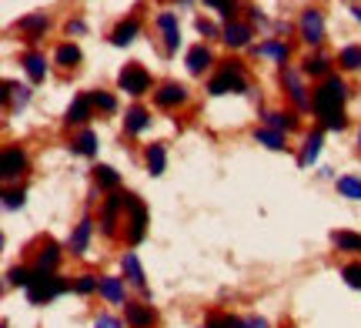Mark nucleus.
<instances>
[{"label": "nucleus", "instance_id": "f8f14e48", "mask_svg": "<svg viewBox=\"0 0 361 328\" xmlns=\"http://www.w3.org/2000/svg\"><path fill=\"white\" fill-rule=\"evenodd\" d=\"M47 27H51V17H47L44 11H34V13H27V17H20V20H17V30H20V34H27V40H30V44H37V40L47 34Z\"/></svg>", "mask_w": 361, "mask_h": 328}, {"label": "nucleus", "instance_id": "f03ea898", "mask_svg": "<svg viewBox=\"0 0 361 328\" xmlns=\"http://www.w3.org/2000/svg\"><path fill=\"white\" fill-rule=\"evenodd\" d=\"M207 94L211 97H221V94H247L245 64L241 61H224L218 74L207 80Z\"/></svg>", "mask_w": 361, "mask_h": 328}, {"label": "nucleus", "instance_id": "20e7f679", "mask_svg": "<svg viewBox=\"0 0 361 328\" xmlns=\"http://www.w3.org/2000/svg\"><path fill=\"white\" fill-rule=\"evenodd\" d=\"M124 211H128V241L130 245H141L144 235H147V208L141 205L137 195H128L124 191Z\"/></svg>", "mask_w": 361, "mask_h": 328}, {"label": "nucleus", "instance_id": "a878e982", "mask_svg": "<svg viewBox=\"0 0 361 328\" xmlns=\"http://www.w3.org/2000/svg\"><path fill=\"white\" fill-rule=\"evenodd\" d=\"M301 74L324 80L328 74H331V57H328V54H308V57L301 61Z\"/></svg>", "mask_w": 361, "mask_h": 328}, {"label": "nucleus", "instance_id": "f704fd0d", "mask_svg": "<svg viewBox=\"0 0 361 328\" xmlns=\"http://www.w3.org/2000/svg\"><path fill=\"white\" fill-rule=\"evenodd\" d=\"M338 64H341V71H361V47L358 44H348L345 51L338 54Z\"/></svg>", "mask_w": 361, "mask_h": 328}, {"label": "nucleus", "instance_id": "603ef678", "mask_svg": "<svg viewBox=\"0 0 361 328\" xmlns=\"http://www.w3.org/2000/svg\"><path fill=\"white\" fill-rule=\"evenodd\" d=\"M351 17H355V20L361 24V4H358V7H351Z\"/></svg>", "mask_w": 361, "mask_h": 328}, {"label": "nucleus", "instance_id": "473e14b6", "mask_svg": "<svg viewBox=\"0 0 361 328\" xmlns=\"http://www.w3.org/2000/svg\"><path fill=\"white\" fill-rule=\"evenodd\" d=\"M338 195L348 198V201H361V178H355V174H341L335 181Z\"/></svg>", "mask_w": 361, "mask_h": 328}, {"label": "nucleus", "instance_id": "2f4dec72", "mask_svg": "<svg viewBox=\"0 0 361 328\" xmlns=\"http://www.w3.org/2000/svg\"><path fill=\"white\" fill-rule=\"evenodd\" d=\"M331 241H335L338 251L361 255V235H355V231H331Z\"/></svg>", "mask_w": 361, "mask_h": 328}, {"label": "nucleus", "instance_id": "37998d69", "mask_svg": "<svg viewBox=\"0 0 361 328\" xmlns=\"http://www.w3.org/2000/svg\"><path fill=\"white\" fill-rule=\"evenodd\" d=\"M4 208H24V191H13V188H4Z\"/></svg>", "mask_w": 361, "mask_h": 328}, {"label": "nucleus", "instance_id": "3c124183", "mask_svg": "<svg viewBox=\"0 0 361 328\" xmlns=\"http://www.w3.org/2000/svg\"><path fill=\"white\" fill-rule=\"evenodd\" d=\"M224 4H228V0H204V7H214V11H221Z\"/></svg>", "mask_w": 361, "mask_h": 328}, {"label": "nucleus", "instance_id": "b1692460", "mask_svg": "<svg viewBox=\"0 0 361 328\" xmlns=\"http://www.w3.org/2000/svg\"><path fill=\"white\" fill-rule=\"evenodd\" d=\"M322 145H324V134L322 131H311L308 138H305V145H301L298 164H301V168H311V164L318 161V154H322Z\"/></svg>", "mask_w": 361, "mask_h": 328}, {"label": "nucleus", "instance_id": "412c9836", "mask_svg": "<svg viewBox=\"0 0 361 328\" xmlns=\"http://www.w3.org/2000/svg\"><path fill=\"white\" fill-rule=\"evenodd\" d=\"M211 64H214V54H211L207 44H194L191 51H188V71H191L194 78H201Z\"/></svg>", "mask_w": 361, "mask_h": 328}, {"label": "nucleus", "instance_id": "aec40b11", "mask_svg": "<svg viewBox=\"0 0 361 328\" xmlns=\"http://www.w3.org/2000/svg\"><path fill=\"white\" fill-rule=\"evenodd\" d=\"M137 34H141V20H137V17H128V20H121V24L111 30V44H114V47H128V44L137 40Z\"/></svg>", "mask_w": 361, "mask_h": 328}, {"label": "nucleus", "instance_id": "4c0bfd02", "mask_svg": "<svg viewBox=\"0 0 361 328\" xmlns=\"http://www.w3.org/2000/svg\"><path fill=\"white\" fill-rule=\"evenodd\" d=\"M74 291H78V295H94V291H101V278L97 275H78L74 278Z\"/></svg>", "mask_w": 361, "mask_h": 328}, {"label": "nucleus", "instance_id": "4468645a", "mask_svg": "<svg viewBox=\"0 0 361 328\" xmlns=\"http://www.w3.org/2000/svg\"><path fill=\"white\" fill-rule=\"evenodd\" d=\"M251 51L258 54V57H271V61H278V64H288V57H291V44L284 37H268V40H261V44H255Z\"/></svg>", "mask_w": 361, "mask_h": 328}, {"label": "nucleus", "instance_id": "c03bdc74", "mask_svg": "<svg viewBox=\"0 0 361 328\" xmlns=\"http://www.w3.org/2000/svg\"><path fill=\"white\" fill-rule=\"evenodd\" d=\"M194 27H197V34H201V37H221V30H224V27L211 24V20H204V17H197Z\"/></svg>", "mask_w": 361, "mask_h": 328}, {"label": "nucleus", "instance_id": "ea45409f", "mask_svg": "<svg viewBox=\"0 0 361 328\" xmlns=\"http://www.w3.org/2000/svg\"><path fill=\"white\" fill-rule=\"evenodd\" d=\"M341 278L348 281V288H358L361 291V262H351L341 268Z\"/></svg>", "mask_w": 361, "mask_h": 328}, {"label": "nucleus", "instance_id": "7c9ffc66", "mask_svg": "<svg viewBox=\"0 0 361 328\" xmlns=\"http://www.w3.org/2000/svg\"><path fill=\"white\" fill-rule=\"evenodd\" d=\"M71 151H78L84 158H94V154H97V134L90 131V128H84V131L71 141Z\"/></svg>", "mask_w": 361, "mask_h": 328}, {"label": "nucleus", "instance_id": "393cba45", "mask_svg": "<svg viewBox=\"0 0 361 328\" xmlns=\"http://www.w3.org/2000/svg\"><path fill=\"white\" fill-rule=\"evenodd\" d=\"M20 64H24L27 78L34 80V84H40V80L47 78V57H44L40 51H27L24 57H20Z\"/></svg>", "mask_w": 361, "mask_h": 328}, {"label": "nucleus", "instance_id": "e433bc0d", "mask_svg": "<svg viewBox=\"0 0 361 328\" xmlns=\"http://www.w3.org/2000/svg\"><path fill=\"white\" fill-rule=\"evenodd\" d=\"M90 104L97 107V111H104V114H114L117 111L114 94H107V91H90Z\"/></svg>", "mask_w": 361, "mask_h": 328}, {"label": "nucleus", "instance_id": "864d4df0", "mask_svg": "<svg viewBox=\"0 0 361 328\" xmlns=\"http://www.w3.org/2000/svg\"><path fill=\"white\" fill-rule=\"evenodd\" d=\"M358 145H361V131H358Z\"/></svg>", "mask_w": 361, "mask_h": 328}, {"label": "nucleus", "instance_id": "a211bd4d", "mask_svg": "<svg viewBox=\"0 0 361 328\" xmlns=\"http://www.w3.org/2000/svg\"><path fill=\"white\" fill-rule=\"evenodd\" d=\"M121 268H124V278H128L134 288H141L144 295H151V288H147V278H144V268H141V258H137L134 251H124V258H121Z\"/></svg>", "mask_w": 361, "mask_h": 328}, {"label": "nucleus", "instance_id": "7ed1b4c3", "mask_svg": "<svg viewBox=\"0 0 361 328\" xmlns=\"http://www.w3.org/2000/svg\"><path fill=\"white\" fill-rule=\"evenodd\" d=\"M67 291V281L61 275H44V272H34L30 285H27V302L30 305H51L57 295Z\"/></svg>", "mask_w": 361, "mask_h": 328}, {"label": "nucleus", "instance_id": "4be33fe9", "mask_svg": "<svg viewBox=\"0 0 361 328\" xmlns=\"http://www.w3.org/2000/svg\"><path fill=\"white\" fill-rule=\"evenodd\" d=\"M90 235H94V221L90 218H80L78 228H74V235L67 238V248H71V255H84L90 245Z\"/></svg>", "mask_w": 361, "mask_h": 328}, {"label": "nucleus", "instance_id": "0eeeda50", "mask_svg": "<svg viewBox=\"0 0 361 328\" xmlns=\"http://www.w3.org/2000/svg\"><path fill=\"white\" fill-rule=\"evenodd\" d=\"M281 87L288 91V97L295 101L298 111H305V107H311V97L305 94V80H301V71L298 67H281Z\"/></svg>", "mask_w": 361, "mask_h": 328}, {"label": "nucleus", "instance_id": "39448f33", "mask_svg": "<svg viewBox=\"0 0 361 328\" xmlns=\"http://www.w3.org/2000/svg\"><path fill=\"white\" fill-rule=\"evenodd\" d=\"M117 87L130 97H141V94L151 91V74L144 71L137 61H130V64L121 67V74H117Z\"/></svg>", "mask_w": 361, "mask_h": 328}, {"label": "nucleus", "instance_id": "72a5a7b5", "mask_svg": "<svg viewBox=\"0 0 361 328\" xmlns=\"http://www.w3.org/2000/svg\"><path fill=\"white\" fill-rule=\"evenodd\" d=\"M255 141H258V145H264L268 147V151H284V134H278V131H271V128H258V131H255Z\"/></svg>", "mask_w": 361, "mask_h": 328}, {"label": "nucleus", "instance_id": "49530a36", "mask_svg": "<svg viewBox=\"0 0 361 328\" xmlns=\"http://www.w3.org/2000/svg\"><path fill=\"white\" fill-rule=\"evenodd\" d=\"M238 11H241V0H228L218 13H221V20H224V24H231V20H238Z\"/></svg>", "mask_w": 361, "mask_h": 328}, {"label": "nucleus", "instance_id": "f3484780", "mask_svg": "<svg viewBox=\"0 0 361 328\" xmlns=\"http://www.w3.org/2000/svg\"><path fill=\"white\" fill-rule=\"evenodd\" d=\"M124 208V191H114V195L104 201V208H101V231L107 238L117 231V211Z\"/></svg>", "mask_w": 361, "mask_h": 328}, {"label": "nucleus", "instance_id": "ddd939ff", "mask_svg": "<svg viewBox=\"0 0 361 328\" xmlns=\"http://www.w3.org/2000/svg\"><path fill=\"white\" fill-rule=\"evenodd\" d=\"M261 128H271V131L278 134H288L298 128V114L295 111H278V107H271V111H264L261 114Z\"/></svg>", "mask_w": 361, "mask_h": 328}, {"label": "nucleus", "instance_id": "5701e85b", "mask_svg": "<svg viewBox=\"0 0 361 328\" xmlns=\"http://www.w3.org/2000/svg\"><path fill=\"white\" fill-rule=\"evenodd\" d=\"M0 101L11 104V111H20V107H27V101H30V87H27V84H13V80H7L4 91H0Z\"/></svg>", "mask_w": 361, "mask_h": 328}, {"label": "nucleus", "instance_id": "f257e3e1", "mask_svg": "<svg viewBox=\"0 0 361 328\" xmlns=\"http://www.w3.org/2000/svg\"><path fill=\"white\" fill-rule=\"evenodd\" d=\"M345 101H348V84H345V78L328 74V78L314 87V94H311V111H314L318 118H328V114H335V111H345Z\"/></svg>", "mask_w": 361, "mask_h": 328}, {"label": "nucleus", "instance_id": "9b49d317", "mask_svg": "<svg viewBox=\"0 0 361 328\" xmlns=\"http://www.w3.org/2000/svg\"><path fill=\"white\" fill-rule=\"evenodd\" d=\"M188 97H191V94H188V87H184V84H178V80H164V84L154 91V104L157 107H168V111H171V107L184 104Z\"/></svg>", "mask_w": 361, "mask_h": 328}, {"label": "nucleus", "instance_id": "a18cd8bd", "mask_svg": "<svg viewBox=\"0 0 361 328\" xmlns=\"http://www.w3.org/2000/svg\"><path fill=\"white\" fill-rule=\"evenodd\" d=\"M94 328H124V322L111 312H101V315H94Z\"/></svg>", "mask_w": 361, "mask_h": 328}, {"label": "nucleus", "instance_id": "bb28decb", "mask_svg": "<svg viewBox=\"0 0 361 328\" xmlns=\"http://www.w3.org/2000/svg\"><path fill=\"white\" fill-rule=\"evenodd\" d=\"M144 161H147V171H151L154 178H161V174H164V168H168V147H164V145H147Z\"/></svg>", "mask_w": 361, "mask_h": 328}, {"label": "nucleus", "instance_id": "6ab92c4d", "mask_svg": "<svg viewBox=\"0 0 361 328\" xmlns=\"http://www.w3.org/2000/svg\"><path fill=\"white\" fill-rule=\"evenodd\" d=\"M151 128V111L141 104H130L128 111H124V131L128 134H144Z\"/></svg>", "mask_w": 361, "mask_h": 328}, {"label": "nucleus", "instance_id": "dca6fc26", "mask_svg": "<svg viewBox=\"0 0 361 328\" xmlns=\"http://www.w3.org/2000/svg\"><path fill=\"white\" fill-rule=\"evenodd\" d=\"M57 262H61V245H57V241H51V238H44L37 258H34V272L51 275V272H57Z\"/></svg>", "mask_w": 361, "mask_h": 328}, {"label": "nucleus", "instance_id": "a19ab883", "mask_svg": "<svg viewBox=\"0 0 361 328\" xmlns=\"http://www.w3.org/2000/svg\"><path fill=\"white\" fill-rule=\"evenodd\" d=\"M322 128H328V131H345V128H348V118H345V111H335V114L322 118Z\"/></svg>", "mask_w": 361, "mask_h": 328}, {"label": "nucleus", "instance_id": "5fc2aeb1", "mask_svg": "<svg viewBox=\"0 0 361 328\" xmlns=\"http://www.w3.org/2000/svg\"><path fill=\"white\" fill-rule=\"evenodd\" d=\"M180 4H191V0H180Z\"/></svg>", "mask_w": 361, "mask_h": 328}, {"label": "nucleus", "instance_id": "09e8293b", "mask_svg": "<svg viewBox=\"0 0 361 328\" xmlns=\"http://www.w3.org/2000/svg\"><path fill=\"white\" fill-rule=\"evenodd\" d=\"M241 328H268V322L261 315H247V318H241Z\"/></svg>", "mask_w": 361, "mask_h": 328}, {"label": "nucleus", "instance_id": "1a4fd4ad", "mask_svg": "<svg viewBox=\"0 0 361 328\" xmlns=\"http://www.w3.org/2000/svg\"><path fill=\"white\" fill-rule=\"evenodd\" d=\"M24 171H27V154L17 145H7L4 147V158H0V174H4V181L20 178Z\"/></svg>", "mask_w": 361, "mask_h": 328}, {"label": "nucleus", "instance_id": "423d86ee", "mask_svg": "<svg viewBox=\"0 0 361 328\" xmlns=\"http://www.w3.org/2000/svg\"><path fill=\"white\" fill-rule=\"evenodd\" d=\"M298 37L305 40L308 47H318L324 40V17L322 11H314V7H308V11H301V17H298Z\"/></svg>", "mask_w": 361, "mask_h": 328}, {"label": "nucleus", "instance_id": "58836bf2", "mask_svg": "<svg viewBox=\"0 0 361 328\" xmlns=\"http://www.w3.org/2000/svg\"><path fill=\"white\" fill-rule=\"evenodd\" d=\"M30 278H34V272H30V268H24V265H17V268H11V272H7V285L27 288V285H30Z\"/></svg>", "mask_w": 361, "mask_h": 328}, {"label": "nucleus", "instance_id": "de8ad7c7", "mask_svg": "<svg viewBox=\"0 0 361 328\" xmlns=\"http://www.w3.org/2000/svg\"><path fill=\"white\" fill-rule=\"evenodd\" d=\"M84 30H87V24H84L80 17H74V20H67V24H64V34H67V37H80Z\"/></svg>", "mask_w": 361, "mask_h": 328}, {"label": "nucleus", "instance_id": "c85d7f7f", "mask_svg": "<svg viewBox=\"0 0 361 328\" xmlns=\"http://www.w3.org/2000/svg\"><path fill=\"white\" fill-rule=\"evenodd\" d=\"M90 94H78L74 101H71V107H67V124H84V121L90 118Z\"/></svg>", "mask_w": 361, "mask_h": 328}, {"label": "nucleus", "instance_id": "6e6552de", "mask_svg": "<svg viewBox=\"0 0 361 328\" xmlns=\"http://www.w3.org/2000/svg\"><path fill=\"white\" fill-rule=\"evenodd\" d=\"M157 30H161V37H164V54H174L180 47V27H178V13L174 11H161L157 13Z\"/></svg>", "mask_w": 361, "mask_h": 328}, {"label": "nucleus", "instance_id": "8fccbe9b", "mask_svg": "<svg viewBox=\"0 0 361 328\" xmlns=\"http://www.w3.org/2000/svg\"><path fill=\"white\" fill-rule=\"evenodd\" d=\"M247 24H268V17L261 13V7H247Z\"/></svg>", "mask_w": 361, "mask_h": 328}, {"label": "nucleus", "instance_id": "cd10ccee", "mask_svg": "<svg viewBox=\"0 0 361 328\" xmlns=\"http://www.w3.org/2000/svg\"><path fill=\"white\" fill-rule=\"evenodd\" d=\"M101 295H104V298H107L111 305H128V302H124V278L101 275Z\"/></svg>", "mask_w": 361, "mask_h": 328}, {"label": "nucleus", "instance_id": "c9c22d12", "mask_svg": "<svg viewBox=\"0 0 361 328\" xmlns=\"http://www.w3.org/2000/svg\"><path fill=\"white\" fill-rule=\"evenodd\" d=\"M94 181L101 184V188H111V191H114L117 184H121V174H117L111 164H97V168H94Z\"/></svg>", "mask_w": 361, "mask_h": 328}, {"label": "nucleus", "instance_id": "79ce46f5", "mask_svg": "<svg viewBox=\"0 0 361 328\" xmlns=\"http://www.w3.org/2000/svg\"><path fill=\"white\" fill-rule=\"evenodd\" d=\"M204 328H241V318H234V315H211L204 322Z\"/></svg>", "mask_w": 361, "mask_h": 328}, {"label": "nucleus", "instance_id": "2eb2a0df", "mask_svg": "<svg viewBox=\"0 0 361 328\" xmlns=\"http://www.w3.org/2000/svg\"><path fill=\"white\" fill-rule=\"evenodd\" d=\"M124 322H128L130 328H151L157 322V312L144 302H128L124 305Z\"/></svg>", "mask_w": 361, "mask_h": 328}, {"label": "nucleus", "instance_id": "c756f323", "mask_svg": "<svg viewBox=\"0 0 361 328\" xmlns=\"http://www.w3.org/2000/svg\"><path fill=\"white\" fill-rule=\"evenodd\" d=\"M54 61L71 71V67L80 64V47L74 44V40H64V44H57V51H54Z\"/></svg>", "mask_w": 361, "mask_h": 328}, {"label": "nucleus", "instance_id": "9d476101", "mask_svg": "<svg viewBox=\"0 0 361 328\" xmlns=\"http://www.w3.org/2000/svg\"><path fill=\"white\" fill-rule=\"evenodd\" d=\"M251 37H255V27L247 24V20H231V24H224V30H221V40H224L231 51L247 47V44H251Z\"/></svg>", "mask_w": 361, "mask_h": 328}]
</instances>
